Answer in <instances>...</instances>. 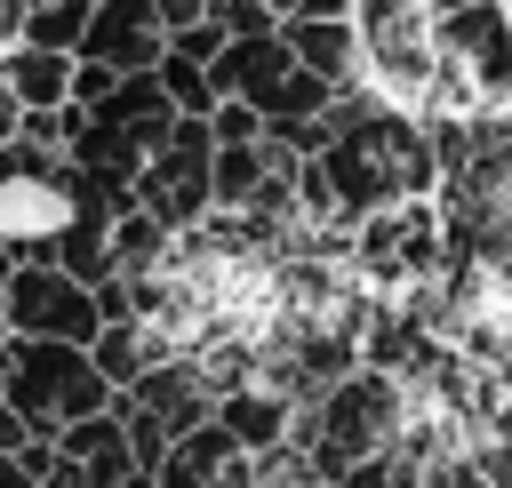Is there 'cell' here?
Segmentation results:
<instances>
[{"mask_svg":"<svg viewBox=\"0 0 512 488\" xmlns=\"http://www.w3.org/2000/svg\"><path fill=\"white\" fill-rule=\"evenodd\" d=\"M128 392V408H144V416H160L168 424V440L176 432H192V424H208V384H200V368H144L136 384H120Z\"/></svg>","mask_w":512,"mask_h":488,"instance_id":"7c38bea8","label":"cell"},{"mask_svg":"<svg viewBox=\"0 0 512 488\" xmlns=\"http://www.w3.org/2000/svg\"><path fill=\"white\" fill-rule=\"evenodd\" d=\"M24 440H32V424H24V416H16V408H8V400H0V456H16V448H24Z\"/></svg>","mask_w":512,"mask_h":488,"instance_id":"484cf974","label":"cell"},{"mask_svg":"<svg viewBox=\"0 0 512 488\" xmlns=\"http://www.w3.org/2000/svg\"><path fill=\"white\" fill-rule=\"evenodd\" d=\"M424 256H432V208L392 200V208L368 216V264H384V272H416Z\"/></svg>","mask_w":512,"mask_h":488,"instance_id":"4fadbf2b","label":"cell"},{"mask_svg":"<svg viewBox=\"0 0 512 488\" xmlns=\"http://www.w3.org/2000/svg\"><path fill=\"white\" fill-rule=\"evenodd\" d=\"M160 88H168V104L176 112H192V120H208V104H216V88H208V64H192L184 48H160Z\"/></svg>","mask_w":512,"mask_h":488,"instance_id":"d6986e66","label":"cell"},{"mask_svg":"<svg viewBox=\"0 0 512 488\" xmlns=\"http://www.w3.org/2000/svg\"><path fill=\"white\" fill-rule=\"evenodd\" d=\"M216 424H224L240 448H280V432H288V400H280V392H256V384H240V392H224Z\"/></svg>","mask_w":512,"mask_h":488,"instance_id":"2e32d148","label":"cell"},{"mask_svg":"<svg viewBox=\"0 0 512 488\" xmlns=\"http://www.w3.org/2000/svg\"><path fill=\"white\" fill-rule=\"evenodd\" d=\"M88 360H96V376L120 392V384H136V376L152 368V344H144V328H136V320H104V328L88 336Z\"/></svg>","mask_w":512,"mask_h":488,"instance_id":"e0dca14e","label":"cell"},{"mask_svg":"<svg viewBox=\"0 0 512 488\" xmlns=\"http://www.w3.org/2000/svg\"><path fill=\"white\" fill-rule=\"evenodd\" d=\"M0 304H8V248H0Z\"/></svg>","mask_w":512,"mask_h":488,"instance_id":"f546056e","label":"cell"},{"mask_svg":"<svg viewBox=\"0 0 512 488\" xmlns=\"http://www.w3.org/2000/svg\"><path fill=\"white\" fill-rule=\"evenodd\" d=\"M208 16L224 24V40H256V32H272V0H208Z\"/></svg>","mask_w":512,"mask_h":488,"instance_id":"44dd1931","label":"cell"},{"mask_svg":"<svg viewBox=\"0 0 512 488\" xmlns=\"http://www.w3.org/2000/svg\"><path fill=\"white\" fill-rule=\"evenodd\" d=\"M16 112H24V104H16L8 88H0V136H16Z\"/></svg>","mask_w":512,"mask_h":488,"instance_id":"f1b7e54d","label":"cell"},{"mask_svg":"<svg viewBox=\"0 0 512 488\" xmlns=\"http://www.w3.org/2000/svg\"><path fill=\"white\" fill-rule=\"evenodd\" d=\"M16 32H24L32 48H56V56H72V48H80V32H88V0H24Z\"/></svg>","mask_w":512,"mask_h":488,"instance_id":"ac0fdd59","label":"cell"},{"mask_svg":"<svg viewBox=\"0 0 512 488\" xmlns=\"http://www.w3.org/2000/svg\"><path fill=\"white\" fill-rule=\"evenodd\" d=\"M0 376H8V344H0Z\"/></svg>","mask_w":512,"mask_h":488,"instance_id":"4dcf8cb0","label":"cell"},{"mask_svg":"<svg viewBox=\"0 0 512 488\" xmlns=\"http://www.w3.org/2000/svg\"><path fill=\"white\" fill-rule=\"evenodd\" d=\"M0 488H32V472H24L16 456H0Z\"/></svg>","mask_w":512,"mask_h":488,"instance_id":"4316f807","label":"cell"},{"mask_svg":"<svg viewBox=\"0 0 512 488\" xmlns=\"http://www.w3.org/2000/svg\"><path fill=\"white\" fill-rule=\"evenodd\" d=\"M8 176H16V136H0V200H8Z\"/></svg>","mask_w":512,"mask_h":488,"instance_id":"83f0119b","label":"cell"},{"mask_svg":"<svg viewBox=\"0 0 512 488\" xmlns=\"http://www.w3.org/2000/svg\"><path fill=\"white\" fill-rule=\"evenodd\" d=\"M152 488H256V464H248V448L208 416V424H192V432L168 440V456L152 464Z\"/></svg>","mask_w":512,"mask_h":488,"instance_id":"8992f818","label":"cell"},{"mask_svg":"<svg viewBox=\"0 0 512 488\" xmlns=\"http://www.w3.org/2000/svg\"><path fill=\"white\" fill-rule=\"evenodd\" d=\"M416 488H488V480H480V464H424Z\"/></svg>","mask_w":512,"mask_h":488,"instance_id":"603a6c76","label":"cell"},{"mask_svg":"<svg viewBox=\"0 0 512 488\" xmlns=\"http://www.w3.org/2000/svg\"><path fill=\"white\" fill-rule=\"evenodd\" d=\"M168 48L152 0H88V32H80V56L88 64H112V72H152Z\"/></svg>","mask_w":512,"mask_h":488,"instance_id":"52a82bcc","label":"cell"},{"mask_svg":"<svg viewBox=\"0 0 512 488\" xmlns=\"http://www.w3.org/2000/svg\"><path fill=\"white\" fill-rule=\"evenodd\" d=\"M208 160H216L208 120H184V112H176V128L144 152V168H136V200H128V208H144L152 224H184V216H200V208H208Z\"/></svg>","mask_w":512,"mask_h":488,"instance_id":"277c9868","label":"cell"},{"mask_svg":"<svg viewBox=\"0 0 512 488\" xmlns=\"http://www.w3.org/2000/svg\"><path fill=\"white\" fill-rule=\"evenodd\" d=\"M432 8H464V0H432Z\"/></svg>","mask_w":512,"mask_h":488,"instance_id":"1f68e13d","label":"cell"},{"mask_svg":"<svg viewBox=\"0 0 512 488\" xmlns=\"http://www.w3.org/2000/svg\"><path fill=\"white\" fill-rule=\"evenodd\" d=\"M0 400H8L32 432H56V424H72V416H96V408L112 400V384L96 376L88 344H64V336H16V344H8Z\"/></svg>","mask_w":512,"mask_h":488,"instance_id":"7a4b0ae2","label":"cell"},{"mask_svg":"<svg viewBox=\"0 0 512 488\" xmlns=\"http://www.w3.org/2000/svg\"><path fill=\"white\" fill-rule=\"evenodd\" d=\"M440 48L464 56L488 96H512V16H504V8H488V0L440 8Z\"/></svg>","mask_w":512,"mask_h":488,"instance_id":"ba28073f","label":"cell"},{"mask_svg":"<svg viewBox=\"0 0 512 488\" xmlns=\"http://www.w3.org/2000/svg\"><path fill=\"white\" fill-rule=\"evenodd\" d=\"M88 120H104V128H120L136 152H152V144L176 128V104H168V88H160L152 72H120V80L88 104Z\"/></svg>","mask_w":512,"mask_h":488,"instance_id":"9c48e42d","label":"cell"},{"mask_svg":"<svg viewBox=\"0 0 512 488\" xmlns=\"http://www.w3.org/2000/svg\"><path fill=\"white\" fill-rule=\"evenodd\" d=\"M416 448H368V456H352L344 464V480L336 488H416Z\"/></svg>","mask_w":512,"mask_h":488,"instance_id":"ffe728a7","label":"cell"},{"mask_svg":"<svg viewBox=\"0 0 512 488\" xmlns=\"http://www.w3.org/2000/svg\"><path fill=\"white\" fill-rule=\"evenodd\" d=\"M280 40H288V56H296L304 72H320L328 88H352V56H360V48H352L344 16H296Z\"/></svg>","mask_w":512,"mask_h":488,"instance_id":"5bb4252c","label":"cell"},{"mask_svg":"<svg viewBox=\"0 0 512 488\" xmlns=\"http://www.w3.org/2000/svg\"><path fill=\"white\" fill-rule=\"evenodd\" d=\"M112 80H120V72H112V64H80V72H72V104H80V112H88V104H96V96H104V88H112Z\"/></svg>","mask_w":512,"mask_h":488,"instance_id":"cb8c5ba5","label":"cell"},{"mask_svg":"<svg viewBox=\"0 0 512 488\" xmlns=\"http://www.w3.org/2000/svg\"><path fill=\"white\" fill-rule=\"evenodd\" d=\"M400 424V392L392 376H336L320 400H312V432H304V472L312 480H344L352 456L384 448Z\"/></svg>","mask_w":512,"mask_h":488,"instance_id":"3957f363","label":"cell"},{"mask_svg":"<svg viewBox=\"0 0 512 488\" xmlns=\"http://www.w3.org/2000/svg\"><path fill=\"white\" fill-rule=\"evenodd\" d=\"M0 320H8L16 336H64V344H88V336L104 328V320H96V296H88L72 272L40 264V256L8 264V304H0Z\"/></svg>","mask_w":512,"mask_h":488,"instance_id":"5b68a950","label":"cell"},{"mask_svg":"<svg viewBox=\"0 0 512 488\" xmlns=\"http://www.w3.org/2000/svg\"><path fill=\"white\" fill-rule=\"evenodd\" d=\"M152 16H160V32H184V24L208 16V0H152Z\"/></svg>","mask_w":512,"mask_h":488,"instance_id":"d4e9b609","label":"cell"},{"mask_svg":"<svg viewBox=\"0 0 512 488\" xmlns=\"http://www.w3.org/2000/svg\"><path fill=\"white\" fill-rule=\"evenodd\" d=\"M0 88H8L24 112H40V104H64V88H72V64H64L56 48H32V40H24V48L0 64Z\"/></svg>","mask_w":512,"mask_h":488,"instance_id":"9a60e30c","label":"cell"},{"mask_svg":"<svg viewBox=\"0 0 512 488\" xmlns=\"http://www.w3.org/2000/svg\"><path fill=\"white\" fill-rule=\"evenodd\" d=\"M360 16H368V56L392 80H424L432 72V32H424L416 0H360Z\"/></svg>","mask_w":512,"mask_h":488,"instance_id":"30bf717a","label":"cell"},{"mask_svg":"<svg viewBox=\"0 0 512 488\" xmlns=\"http://www.w3.org/2000/svg\"><path fill=\"white\" fill-rule=\"evenodd\" d=\"M296 160L320 168L328 216H376V208H392V200H416V192L432 184V168H440V160H432V136H424L416 120L368 104L360 88H336V96L320 104V144L296 152Z\"/></svg>","mask_w":512,"mask_h":488,"instance_id":"6da1fadb","label":"cell"},{"mask_svg":"<svg viewBox=\"0 0 512 488\" xmlns=\"http://www.w3.org/2000/svg\"><path fill=\"white\" fill-rule=\"evenodd\" d=\"M296 56H288V40L280 32H256V40H224L216 56H208V88L216 96H240V104H256L280 72H288Z\"/></svg>","mask_w":512,"mask_h":488,"instance_id":"8fae6325","label":"cell"},{"mask_svg":"<svg viewBox=\"0 0 512 488\" xmlns=\"http://www.w3.org/2000/svg\"><path fill=\"white\" fill-rule=\"evenodd\" d=\"M208 136H216V144H248V136H264V120H256L248 104H224V112L208 120Z\"/></svg>","mask_w":512,"mask_h":488,"instance_id":"7402d4cb","label":"cell"}]
</instances>
